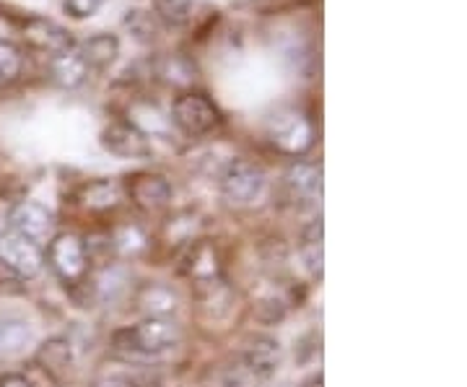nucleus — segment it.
<instances>
[{
    "instance_id": "9b49d317",
    "label": "nucleus",
    "mask_w": 467,
    "mask_h": 387,
    "mask_svg": "<svg viewBox=\"0 0 467 387\" xmlns=\"http://www.w3.org/2000/svg\"><path fill=\"white\" fill-rule=\"evenodd\" d=\"M221 273H223V263H221V255L213 242L201 239V242L190 245V250L182 257L184 278H190L198 287H211V284L221 281Z\"/></svg>"
},
{
    "instance_id": "7ed1b4c3",
    "label": "nucleus",
    "mask_w": 467,
    "mask_h": 387,
    "mask_svg": "<svg viewBox=\"0 0 467 387\" xmlns=\"http://www.w3.org/2000/svg\"><path fill=\"white\" fill-rule=\"evenodd\" d=\"M45 263L50 266V270L66 284H81L88 276V263L91 257L86 253V242L73 232H63V235L52 236L47 242V257Z\"/></svg>"
},
{
    "instance_id": "9d476101",
    "label": "nucleus",
    "mask_w": 467,
    "mask_h": 387,
    "mask_svg": "<svg viewBox=\"0 0 467 387\" xmlns=\"http://www.w3.org/2000/svg\"><path fill=\"white\" fill-rule=\"evenodd\" d=\"M101 146L119 159H149L150 141L135 122H109L101 131Z\"/></svg>"
},
{
    "instance_id": "f257e3e1",
    "label": "nucleus",
    "mask_w": 467,
    "mask_h": 387,
    "mask_svg": "<svg viewBox=\"0 0 467 387\" xmlns=\"http://www.w3.org/2000/svg\"><path fill=\"white\" fill-rule=\"evenodd\" d=\"M180 338L182 330L171 318H143L130 328L117 330L112 346L125 359H156L171 351Z\"/></svg>"
},
{
    "instance_id": "2eb2a0df",
    "label": "nucleus",
    "mask_w": 467,
    "mask_h": 387,
    "mask_svg": "<svg viewBox=\"0 0 467 387\" xmlns=\"http://www.w3.org/2000/svg\"><path fill=\"white\" fill-rule=\"evenodd\" d=\"M36 364L50 374L52 380H66L73 367V349L66 338H50L36 349Z\"/></svg>"
},
{
    "instance_id": "aec40b11",
    "label": "nucleus",
    "mask_w": 467,
    "mask_h": 387,
    "mask_svg": "<svg viewBox=\"0 0 467 387\" xmlns=\"http://www.w3.org/2000/svg\"><path fill=\"white\" fill-rule=\"evenodd\" d=\"M138 307L149 312V318H169L177 309V297L167 287H146L138 294Z\"/></svg>"
},
{
    "instance_id": "a878e982",
    "label": "nucleus",
    "mask_w": 467,
    "mask_h": 387,
    "mask_svg": "<svg viewBox=\"0 0 467 387\" xmlns=\"http://www.w3.org/2000/svg\"><path fill=\"white\" fill-rule=\"evenodd\" d=\"M0 387H34V382L21 371H8L0 377Z\"/></svg>"
},
{
    "instance_id": "f03ea898",
    "label": "nucleus",
    "mask_w": 467,
    "mask_h": 387,
    "mask_svg": "<svg viewBox=\"0 0 467 387\" xmlns=\"http://www.w3.org/2000/svg\"><path fill=\"white\" fill-rule=\"evenodd\" d=\"M265 138L278 153L299 159L315 146V125L306 112L296 107H284L267 118Z\"/></svg>"
},
{
    "instance_id": "5701e85b",
    "label": "nucleus",
    "mask_w": 467,
    "mask_h": 387,
    "mask_svg": "<svg viewBox=\"0 0 467 387\" xmlns=\"http://www.w3.org/2000/svg\"><path fill=\"white\" fill-rule=\"evenodd\" d=\"M265 382L254 374L252 370L244 367V361L239 359L236 364L226 367L223 377H221V387H263Z\"/></svg>"
},
{
    "instance_id": "20e7f679",
    "label": "nucleus",
    "mask_w": 467,
    "mask_h": 387,
    "mask_svg": "<svg viewBox=\"0 0 467 387\" xmlns=\"http://www.w3.org/2000/svg\"><path fill=\"white\" fill-rule=\"evenodd\" d=\"M169 120L187 138H201V135L211 133L221 122V112H218L216 104L201 91H184L171 104Z\"/></svg>"
},
{
    "instance_id": "b1692460",
    "label": "nucleus",
    "mask_w": 467,
    "mask_h": 387,
    "mask_svg": "<svg viewBox=\"0 0 467 387\" xmlns=\"http://www.w3.org/2000/svg\"><path fill=\"white\" fill-rule=\"evenodd\" d=\"M125 24L133 29L140 42H150L156 37V24H153V18L146 11H130L128 18H125Z\"/></svg>"
},
{
    "instance_id": "6e6552de",
    "label": "nucleus",
    "mask_w": 467,
    "mask_h": 387,
    "mask_svg": "<svg viewBox=\"0 0 467 387\" xmlns=\"http://www.w3.org/2000/svg\"><path fill=\"white\" fill-rule=\"evenodd\" d=\"M8 224H11V232L26 236L34 245H45L52 239V229H55V219L47 211V205L36 201H21L11 208L8 214Z\"/></svg>"
},
{
    "instance_id": "0eeeda50",
    "label": "nucleus",
    "mask_w": 467,
    "mask_h": 387,
    "mask_svg": "<svg viewBox=\"0 0 467 387\" xmlns=\"http://www.w3.org/2000/svg\"><path fill=\"white\" fill-rule=\"evenodd\" d=\"M122 193L135 208H140L146 214H153L171 201L169 180L164 174H156V172H135L130 177H125Z\"/></svg>"
},
{
    "instance_id": "bb28decb",
    "label": "nucleus",
    "mask_w": 467,
    "mask_h": 387,
    "mask_svg": "<svg viewBox=\"0 0 467 387\" xmlns=\"http://www.w3.org/2000/svg\"><path fill=\"white\" fill-rule=\"evenodd\" d=\"M322 385H325L322 374H312L309 380H304V382H301V387H322Z\"/></svg>"
},
{
    "instance_id": "6ab92c4d",
    "label": "nucleus",
    "mask_w": 467,
    "mask_h": 387,
    "mask_svg": "<svg viewBox=\"0 0 467 387\" xmlns=\"http://www.w3.org/2000/svg\"><path fill=\"white\" fill-rule=\"evenodd\" d=\"M299 255L306 270L322 278V263H325V245H322V221H312L304 226L299 239Z\"/></svg>"
},
{
    "instance_id": "a211bd4d",
    "label": "nucleus",
    "mask_w": 467,
    "mask_h": 387,
    "mask_svg": "<svg viewBox=\"0 0 467 387\" xmlns=\"http://www.w3.org/2000/svg\"><path fill=\"white\" fill-rule=\"evenodd\" d=\"M78 50H81L91 70H104L107 66H112L119 55V42H117L115 34H94L78 45Z\"/></svg>"
},
{
    "instance_id": "1a4fd4ad",
    "label": "nucleus",
    "mask_w": 467,
    "mask_h": 387,
    "mask_svg": "<svg viewBox=\"0 0 467 387\" xmlns=\"http://www.w3.org/2000/svg\"><path fill=\"white\" fill-rule=\"evenodd\" d=\"M284 195L291 205H315L322 198V167L315 162H296L285 169Z\"/></svg>"
},
{
    "instance_id": "f8f14e48",
    "label": "nucleus",
    "mask_w": 467,
    "mask_h": 387,
    "mask_svg": "<svg viewBox=\"0 0 467 387\" xmlns=\"http://www.w3.org/2000/svg\"><path fill=\"white\" fill-rule=\"evenodd\" d=\"M24 39H26L29 47L45 52L50 58L52 55H60L67 47H73L70 34L60 24L50 21V18H29L26 26H24Z\"/></svg>"
},
{
    "instance_id": "393cba45",
    "label": "nucleus",
    "mask_w": 467,
    "mask_h": 387,
    "mask_svg": "<svg viewBox=\"0 0 467 387\" xmlns=\"http://www.w3.org/2000/svg\"><path fill=\"white\" fill-rule=\"evenodd\" d=\"M104 0H63V8L67 11V16L73 18H91L101 8Z\"/></svg>"
},
{
    "instance_id": "412c9836",
    "label": "nucleus",
    "mask_w": 467,
    "mask_h": 387,
    "mask_svg": "<svg viewBox=\"0 0 467 387\" xmlns=\"http://www.w3.org/2000/svg\"><path fill=\"white\" fill-rule=\"evenodd\" d=\"M153 8L167 26H187L195 16V0H153Z\"/></svg>"
},
{
    "instance_id": "f3484780",
    "label": "nucleus",
    "mask_w": 467,
    "mask_h": 387,
    "mask_svg": "<svg viewBox=\"0 0 467 387\" xmlns=\"http://www.w3.org/2000/svg\"><path fill=\"white\" fill-rule=\"evenodd\" d=\"M78 201L91 214H107V211H115L122 203V187L117 183H109V180H97V183H91L81 190Z\"/></svg>"
},
{
    "instance_id": "4be33fe9",
    "label": "nucleus",
    "mask_w": 467,
    "mask_h": 387,
    "mask_svg": "<svg viewBox=\"0 0 467 387\" xmlns=\"http://www.w3.org/2000/svg\"><path fill=\"white\" fill-rule=\"evenodd\" d=\"M24 70V52L11 39H0V89L11 86Z\"/></svg>"
},
{
    "instance_id": "ddd939ff",
    "label": "nucleus",
    "mask_w": 467,
    "mask_h": 387,
    "mask_svg": "<svg viewBox=\"0 0 467 387\" xmlns=\"http://www.w3.org/2000/svg\"><path fill=\"white\" fill-rule=\"evenodd\" d=\"M50 73L52 81L60 86V89L76 91V89H81V86L88 81V76H91L94 70L88 68L81 50L73 45V47H67V50H63L60 55H52Z\"/></svg>"
},
{
    "instance_id": "39448f33",
    "label": "nucleus",
    "mask_w": 467,
    "mask_h": 387,
    "mask_svg": "<svg viewBox=\"0 0 467 387\" xmlns=\"http://www.w3.org/2000/svg\"><path fill=\"white\" fill-rule=\"evenodd\" d=\"M218 185L232 205H252L265 190V172L250 159H232L221 172Z\"/></svg>"
},
{
    "instance_id": "4468645a",
    "label": "nucleus",
    "mask_w": 467,
    "mask_h": 387,
    "mask_svg": "<svg viewBox=\"0 0 467 387\" xmlns=\"http://www.w3.org/2000/svg\"><path fill=\"white\" fill-rule=\"evenodd\" d=\"M242 361L244 367L252 370L263 382H267L278 367H281V346L278 340L267 336H254L244 343V351H242Z\"/></svg>"
},
{
    "instance_id": "423d86ee",
    "label": "nucleus",
    "mask_w": 467,
    "mask_h": 387,
    "mask_svg": "<svg viewBox=\"0 0 467 387\" xmlns=\"http://www.w3.org/2000/svg\"><path fill=\"white\" fill-rule=\"evenodd\" d=\"M0 266L21 281H29L45 268V253L39 245L8 229L0 235Z\"/></svg>"
},
{
    "instance_id": "dca6fc26",
    "label": "nucleus",
    "mask_w": 467,
    "mask_h": 387,
    "mask_svg": "<svg viewBox=\"0 0 467 387\" xmlns=\"http://www.w3.org/2000/svg\"><path fill=\"white\" fill-rule=\"evenodd\" d=\"M34 343L32 325L21 318H0V356L24 354Z\"/></svg>"
}]
</instances>
